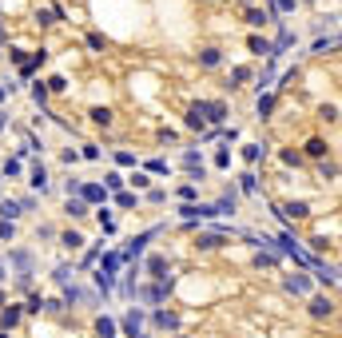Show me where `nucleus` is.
<instances>
[{
  "label": "nucleus",
  "instance_id": "26",
  "mask_svg": "<svg viewBox=\"0 0 342 338\" xmlns=\"http://www.w3.org/2000/svg\"><path fill=\"white\" fill-rule=\"evenodd\" d=\"M16 215H20V203H0V219L4 223H12Z\"/></svg>",
  "mask_w": 342,
  "mask_h": 338
},
{
  "label": "nucleus",
  "instance_id": "33",
  "mask_svg": "<svg viewBox=\"0 0 342 338\" xmlns=\"http://www.w3.org/2000/svg\"><path fill=\"white\" fill-rule=\"evenodd\" d=\"M104 44H107V40L100 36V32H92V36H88V48H96V52H104Z\"/></svg>",
  "mask_w": 342,
  "mask_h": 338
},
{
  "label": "nucleus",
  "instance_id": "6",
  "mask_svg": "<svg viewBox=\"0 0 342 338\" xmlns=\"http://www.w3.org/2000/svg\"><path fill=\"white\" fill-rule=\"evenodd\" d=\"M311 314L314 318H330L334 314V303H330L327 294H318V298H311Z\"/></svg>",
  "mask_w": 342,
  "mask_h": 338
},
{
  "label": "nucleus",
  "instance_id": "8",
  "mask_svg": "<svg viewBox=\"0 0 342 338\" xmlns=\"http://www.w3.org/2000/svg\"><path fill=\"white\" fill-rule=\"evenodd\" d=\"M119 267H123V255H119V251H107V255H104V267H100V275H112V278H116Z\"/></svg>",
  "mask_w": 342,
  "mask_h": 338
},
{
  "label": "nucleus",
  "instance_id": "2",
  "mask_svg": "<svg viewBox=\"0 0 342 338\" xmlns=\"http://www.w3.org/2000/svg\"><path fill=\"white\" fill-rule=\"evenodd\" d=\"M171 291H175V278H159L155 287H148V291H143V298H151V303H164Z\"/></svg>",
  "mask_w": 342,
  "mask_h": 338
},
{
  "label": "nucleus",
  "instance_id": "28",
  "mask_svg": "<svg viewBox=\"0 0 342 338\" xmlns=\"http://www.w3.org/2000/svg\"><path fill=\"white\" fill-rule=\"evenodd\" d=\"M32 100H36V104H44V100H48V88H44V80H36V84H32Z\"/></svg>",
  "mask_w": 342,
  "mask_h": 338
},
{
  "label": "nucleus",
  "instance_id": "37",
  "mask_svg": "<svg viewBox=\"0 0 342 338\" xmlns=\"http://www.w3.org/2000/svg\"><path fill=\"white\" fill-rule=\"evenodd\" d=\"M107 187H112V191H119V187H123V175H119V171H112V175H107Z\"/></svg>",
  "mask_w": 342,
  "mask_h": 338
},
{
  "label": "nucleus",
  "instance_id": "20",
  "mask_svg": "<svg viewBox=\"0 0 342 338\" xmlns=\"http://www.w3.org/2000/svg\"><path fill=\"white\" fill-rule=\"evenodd\" d=\"M28 183L36 187V191H44V187H48V171L40 167V163H36V167H32V179H28Z\"/></svg>",
  "mask_w": 342,
  "mask_h": 338
},
{
  "label": "nucleus",
  "instance_id": "34",
  "mask_svg": "<svg viewBox=\"0 0 342 338\" xmlns=\"http://www.w3.org/2000/svg\"><path fill=\"white\" fill-rule=\"evenodd\" d=\"M231 80H235V84H243V80H251V68H231Z\"/></svg>",
  "mask_w": 342,
  "mask_h": 338
},
{
  "label": "nucleus",
  "instance_id": "19",
  "mask_svg": "<svg viewBox=\"0 0 342 338\" xmlns=\"http://www.w3.org/2000/svg\"><path fill=\"white\" fill-rule=\"evenodd\" d=\"M68 215H72V219H84V215H88V203H84V199H72V195H68Z\"/></svg>",
  "mask_w": 342,
  "mask_h": 338
},
{
  "label": "nucleus",
  "instance_id": "10",
  "mask_svg": "<svg viewBox=\"0 0 342 338\" xmlns=\"http://www.w3.org/2000/svg\"><path fill=\"white\" fill-rule=\"evenodd\" d=\"M148 271H151V278H167V259L164 255H148Z\"/></svg>",
  "mask_w": 342,
  "mask_h": 338
},
{
  "label": "nucleus",
  "instance_id": "3",
  "mask_svg": "<svg viewBox=\"0 0 342 338\" xmlns=\"http://www.w3.org/2000/svg\"><path fill=\"white\" fill-rule=\"evenodd\" d=\"M80 199L88 203V207H92V203H107V187H100V183H84V187H80Z\"/></svg>",
  "mask_w": 342,
  "mask_h": 338
},
{
  "label": "nucleus",
  "instance_id": "43",
  "mask_svg": "<svg viewBox=\"0 0 342 338\" xmlns=\"http://www.w3.org/2000/svg\"><path fill=\"white\" fill-rule=\"evenodd\" d=\"M0 100H4V88H0Z\"/></svg>",
  "mask_w": 342,
  "mask_h": 338
},
{
  "label": "nucleus",
  "instance_id": "24",
  "mask_svg": "<svg viewBox=\"0 0 342 338\" xmlns=\"http://www.w3.org/2000/svg\"><path fill=\"white\" fill-rule=\"evenodd\" d=\"M8 60H12L16 68L24 72V68H28V52H24V48H8Z\"/></svg>",
  "mask_w": 342,
  "mask_h": 338
},
{
  "label": "nucleus",
  "instance_id": "11",
  "mask_svg": "<svg viewBox=\"0 0 342 338\" xmlns=\"http://www.w3.org/2000/svg\"><path fill=\"white\" fill-rule=\"evenodd\" d=\"M247 48H251L255 56H275V48H271V40H263V36H251V40H247Z\"/></svg>",
  "mask_w": 342,
  "mask_h": 338
},
{
  "label": "nucleus",
  "instance_id": "21",
  "mask_svg": "<svg viewBox=\"0 0 342 338\" xmlns=\"http://www.w3.org/2000/svg\"><path fill=\"white\" fill-rule=\"evenodd\" d=\"M139 323H143V314H135V310H132V314L123 318V330H128L132 338H139Z\"/></svg>",
  "mask_w": 342,
  "mask_h": 338
},
{
  "label": "nucleus",
  "instance_id": "7",
  "mask_svg": "<svg viewBox=\"0 0 342 338\" xmlns=\"http://www.w3.org/2000/svg\"><path fill=\"white\" fill-rule=\"evenodd\" d=\"M302 152L311 155V159H327L330 147H327V139H322V136H314V139H307V147H302Z\"/></svg>",
  "mask_w": 342,
  "mask_h": 338
},
{
  "label": "nucleus",
  "instance_id": "12",
  "mask_svg": "<svg viewBox=\"0 0 342 338\" xmlns=\"http://www.w3.org/2000/svg\"><path fill=\"white\" fill-rule=\"evenodd\" d=\"M187 127H195V132H203V127H207V120H203V108H199V104H191V108H187Z\"/></svg>",
  "mask_w": 342,
  "mask_h": 338
},
{
  "label": "nucleus",
  "instance_id": "41",
  "mask_svg": "<svg viewBox=\"0 0 342 338\" xmlns=\"http://www.w3.org/2000/svg\"><path fill=\"white\" fill-rule=\"evenodd\" d=\"M4 40H8V32H4V24H0V44H4Z\"/></svg>",
  "mask_w": 342,
  "mask_h": 338
},
{
  "label": "nucleus",
  "instance_id": "39",
  "mask_svg": "<svg viewBox=\"0 0 342 338\" xmlns=\"http://www.w3.org/2000/svg\"><path fill=\"white\" fill-rule=\"evenodd\" d=\"M12 235H16L12 223H0V239H8V243H12Z\"/></svg>",
  "mask_w": 342,
  "mask_h": 338
},
{
  "label": "nucleus",
  "instance_id": "27",
  "mask_svg": "<svg viewBox=\"0 0 342 338\" xmlns=\"http://www.w3.org/2000/svg\"><path fill=\"white\" fill-rule=\"evenodd\" d=\"M318 116H322L327 123H334V120H338V104H322V108H318Z\"/></svg>",
  "mask_w": 342,
  "mask_h": 338
},
{
  "label": "nucleus",
  "instance_id": "4",
  "mask_svg": "<svg viewBox=\"0 0 342 338\" xmlns=\"http://www.w3.org/2000/svg\"><path fill=\"white\" fill-rule=\"evenodd\" d=\"M223 64V52L215 44H207V48H199V68H219Z\"/></svg>",
  "mask_w": 342,
  "mask_h": 338
},
{
  "label": "nucleus",
  "instance_id": "22",
  "mask_svg": "<svg viewBox=\"0 0 342 338\" xmlns=\"http://www.w3.org/2000/svg\"><path fill=\"white\" fill-rule=\"evenodd\" d=\"M96 334L100 338H116V323H112V318H96Z\"/></svg>",
  "mask_w": 342,
  "mask_h": 338
},
{
  "label": "nucleus",
  "instance_id": "16",
  "mask_svg": "<svg viewBox=\"0 0 342 338\" xmlns=\"http://www.w3.org/2000/svg\"><path fill=\"white\" fill-rule=\"evenodd\" d=\"M60 243L68 247V251H76V247H84V235H80V231H64V235H60Z\"/></svg>",
  "mask_w": 342,
  "mask_h": 338
},
{
  "label": "nucleus",
  "instance_id": "5",
  "mask_svg": "<svg viewBox=\"0 0 342 338\" xmlns=\"http://www.w3.org/2000/svg\"><path fill=\"white\" fill-rule=\"evenodd\" d=\"M151 323L159 326V330H175V326H179V314H175V310H155V314H151Z\"/></svg>",
  "mask_w": 342,
  "mask_h": 338
},
{
  "label": "nucleus",
  "instance_id": "13",
  "mask_svg": "<svg viewBox=\"0 0 342 338\" xmlns=\"http://www.w3.org/2000/svg\"><path fill=\"white\" fill-rule=\"evenodd\" d=\"M16 323H20V307H4L0 310V326H4V330H12Z\"/></svg>",
  "mask_w": 342,
  "mask_h": 338
},
{
  "label": "nucleus",
  "instance_id": "44",
  "mask_svg": "<svg viewBox=\"0 0 342 338\" xmlns=\"http://www.w3.org/2000/svg\"><path fill=\"white\" fill-rule=\"evenodd\" d=\"M243 4H251V0H243Z\"/></svg>",
  "mask_w": 342,
  "mask_h": 338
},
{
  "label": "nucleus",
  "instance_id": "14",
  "mask_svg": "<svg viewBox=\"0 0 342 338\" xmlns=\"http://www.w3.org/2000/svg\"><path fill=\"white\" fill-rule=\"evenodd\" d=\"M283 215L286 219H307V215H311V207H307V203H286Z\"/></svg>",
  "mask_w": 342,
  "mask_h": 338
},
{
  "label": "nucleus",
  "instance_id": "36",
  "mask_svg": "<svg viewBox=\"0 0 342 338\" xmlns=\"http://www.w3.org/2000/svg\"><path fill=\"white\" fill-rule=\"evenodd\" d=\"M318 283H327V287H334L338 278H334V271H327V267H322V271H318Z\"/></svg>",
  "mask_w": 342,
  "mask_h": 338
},
{
  "label": "nucleus",
  "instance_id": "38",
  "mask_svg": "<svg viewBox=\"0 0 342 338\" xmlns=\"http://www.w3.org/2000/svg\"><path fill=\"white\" fill-rule=\"evenodd\" d=\"M283 163H295V167H298V163H302V155H298V152H283Z\"/></svg>",
  "mask_w": 342,
  "mask_h": 338
},
{
  "label": "nucleus",
  "instance_id": "35",
  "mask_svg": "<svg viewBox=\"0 0 342 338\" xmlns=\"http://www.w3.org/2000/svg\"><path fill=\"white\" fill-rule=\"evenodd\" d=\"M4 175H20V159H4Z\"/></svg>",
  "mask_w": 342,
  "mask_h": 338
},
{
  "label": "nucleus",
  "instance_id": "32",
  "mask_svg": "<svg viewBox=\"0 0 342 338\" xmlns=\"http://www.w3.org/2000/svg\"><path fill=\"white\" fill-rule=\"evenodd\" d=\"M239 187H243L247 195H255V191H259V183H255V175H243V179H239Z\"/></svg>",
  "mask_w": 342,
  "mask_h": 338
},
{
  "label": "nucleus",
  "instance_id": "42",
  "mask_svg": "<svg viewBox=\"0 0 342 338\" xmlns=\"http://www.w3.org/2000/svg\"><path fill=\"white\" fill-rule=\"evenodd\" d=\"M0 338H8V330H0Z\"/></svg>",
  "mask_w": 342,
  "mask_h": 338
},
{
  "label": "nucleus",
  "instance_id": "9",
  "mask_svg": "<svg viewBox=\"0 0 342 338\" xmlns=\"http://www.w3.org/2000/svg\"><path fill=\"white\" fill-rule=\"evenodd\" d=\"M151 235H155V227H151V231H143V235H135V239H132V247H128V255H123V259H135V255H139V251H143V247L151 243Z\"/></svg>",
  "mask_w": 342,
  "mask_h": 338
},
{
  "label": "nucleus",
  "instance_id": "31",
  "mask_svg": "<svg viewBox=\"0 0 342 338\" xmlns=\"http://www.w3.org/2000/svg\"><path fill=\"white\" fill-rule=\"evenodd\" d=\"M116 163L119 167H135V155L132 152H116Z\"/></svg>",
  "mask_w": 342,
  "mask_h": 338
},
{
  "label": "nucleus",
  "instance_id": "15",
  "mask_svg": "<svg viewBox=\"0 0 342 338\" xmlns=\"http://www.w3.org/2000/svg\"><path fill=\"white\" fill-rule=\"evenodd\" d=\"M195 243L203 247V251H215V247H223V243H227V235H199Z\"/></svg>",
  "mask_w": 342,
  "mask_h": 338
},
{
  "label": "nucleus",
  "instance_id": "1",
  "mask_svg": "<svg viewBox=\"0 0 342 338\" xmlns=\"http://www.w3.org/2000/svg\"><path fill=\"white\" fill-rule=\"evenodd\" d=\"M199 108H203V120H211V123L227 120V104L223 100H199Z\"/></svg>",
  "mask_w": 342,
  "mask_h": 338
},
{
  "label": "nucleus",
  "instance_id": "17",
  "mask_svg": "<svg viewBox=\"0 0 342 338\" xmlns=\"http://www.w3.org/2000/svg\"><path fill=\"white\" fill-rule=\"evenodd\" d=\"M286 291H295V294H307V291H311V283H307L302 275H291V278H286Z\"/></svg>",
  "mask_w": 342,
  "mask_h": 338
},
{
  "label": "nucleus",
  "instance_id": "18",
  "mask_svg": "<svg viewBox=\"0 0 342 338\" xmlns=\"http://www.w3.org/2000/svg\"><path fill=\"white\" fill-rule=\"evenodd\" d=\"M267 20H271V16L263 12V8H247V24H251V28H263Z\"/></svg>",
  "mask_w": 342,
  "mask_h": 338
},
{
  "label": "nucleus",
  "instance_id": "23",
  "mask_svg": "<svg viewBox=\"0 0 342 338\" xmlns=\"http://www.w3.org/2000/svg\"><path fill=\"white\" fill-rule=\"evenodd\" d=\"M88 116H92V123H100V127H107V123H112V108H92Z\"/></svg>",
  "mask_w": 342,
  "mask_h": 338
},
{
  "label": "nucleus",
  "instance_id": "45",
  "mask_svg": "<svg viewBox=\"0 0 342 338\" xmlns=\"http://www.w3.org/2000/svg\"><path fill=\"white\" fill-rule=\"evenodd\" d=\"M0 123H4V116H0Z\"/></svg>",
  "mask_w": 342,
  "mask_h": 338
},
{
  "label": "nucleus",
  "instance_id": "40",
  "mask_svg": "<svg viewBox=\"0 0 342 338\" xmlns=\"http://www.w3.org/2000/svg\"><path fill=\"white\" fill-rule=\"evenodd\" d=\"M295 8V0H279V12H291Z\"/></svg>",
  "mask_w": 342,
  "mask_h": 338
},
{
  "label": "nucleus",
  "instance_id": "29",
  "mask_svg": "<svg viewBox=\"0 0 342 338\" xmlns=\"http://www.w3.org/2000/svg\"><path fill=\"white\" fill-rule=\"evenodd\" d=\"M259 143H243V159H247V163H255V159H259Z\"/></svg>",
  "mask_w": 342,
  "mask_h": 338
},
{
  "label": "nucleus",
  "instance_id": "25",
  "mask_svg": "<svg viewBox=\"0 0 342 338\" xmlns=\"http://www.w3.org/2000/svg\"><path fill=\"white\" fill-rule=\"evenodd\" d=\"M271 111H275V96H259V120H267V116H271Z\"/></svg>",
  "mask_w": 342,
  "mask_h": 338
},
{
  "label": "nucleus",
  "instance_id": "30",
  "mask_svg": "<svg viewBox=\"0 0 342 338\" xmlns=\"http://www.w3.org/2000/svg\"><path fill=\"white\" fill-rule=\"evenodd\" d=\"M44 88H48V92H64V88H68V80H64V76H52Z\"/></svg>",
  "mask_w": 342,
  "mask_h": 338
}]
</instances>
